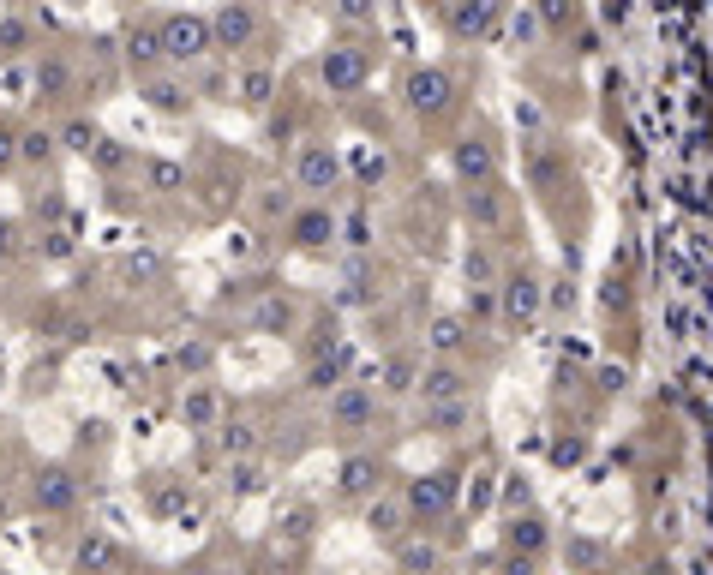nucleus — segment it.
Segmentation results:
<instances>
[{
	"mask_svg": "<svg viewBox=\"0 0 713 575\" xmlns=\"http://www.w3.org/2000/svg\"><path fill=\"white\" fill-rule=\"evenodd\" d=\"M204 36H210V24H198V18H174V24L162 30V48H168L174 60H192V54H204Z\"/></svg>",
	"mask_w": 713,
	"mask_h": 575,
	"instance_id": "obj_1",
	"label": "nucleus"
},
{
	"mask_svg": "<svg viewBox=\"0 0 713 575\" xmlns=\"http://www.w3.org/2000/svg\"><path fill=\"white\" fill-rule=\"evenodd\" d=\"M300 180H306V186H330V180H336V156H330L324 144H306V150H300Z\"/></svg>",
	"mask_w": 713,
	"mask_h": 575,
	"instance_id": "obj_2",
	"label": "nucleus"
},
{
	"mask_svg": "<svg viewBox=\"0 0 713 575\" xmlns=\"http://www.w3.org/2000/svg\"><path fill=\"white\" fill-rule=\"evenodd\" d=\"M216 36H222V42H246V36H252V12H234V6L216 12Z\"/></svg>",
	"mask_w": 713,
	"mask_h": 575,
	"instance_id": "obj_3",
	"label": "nucleus"
},
{
	"mask_svg": "<svg viewBox=\"0 0 713 575\" xmlns=\"http://www.w3.org/2000/svg\"><path fill=\"white\" fill-rule=\"evenodd\" d=\"M324 78H330V84H354V78H360V60H354V54H330V60H324Z\"/></svg>",
	"mask_w": 713,
	"mask_h": 575,
	"instance_id": "obj_4",
	"label": "nucleus"
},
{
	"mask_svg": "<svg viewBox=\"0 0 713 575\" xmlns=\"http://www.w3.org/2000/svg\"><path fill=\"white\" fill-rule=\"evenodd\" d=\"M408 90H414V102H420V108H438V102H444V78H426V72H420Z\"/></svg>",
	"mask_w": 713,
	"mask_h": 575,
	"instance_id": "obj_5",
	"label": "nucleus"
},
{
	"mask_svg": "<svg viewBox=\"0 0 713 575\" xmlns=\"http://www.w3.org/2000/svg\"><path fill=\"white\" fill-rule=\"evenodd\" d=\"M366 408H372V402H366L360 390H342V396H336V414H342V420H366Z\"/></svg>",
	"mask_w": 713,
	"mask_h": 575,
	"instance_id": "obj_6",
	"label": "nucleus"
},
{
	"mask_svg": "<svg viewBox=\"0 0 713 575\" xmlns=\"http://www.w3.org/2000/svg\"><path fill=\"white\" fill-rule=\"evenodd\" d=\"M372 486V462H348L342 468V492H366Z\"/></svg>",
	"mask_w": 713,
	"mask_h": 575,
	"instance_id": "obj_7",
	"label": "nucleus"
},
{
	"mask_svg": "<svg viewBox=\"0 0 713 575\" xmlns=\"http://www.w3.org/2000/svg\"><path fill=\"white\" fill-rule=\"evenodd\" d=\"M324 234H330V222H324V216H300V240H306V246H318Z\"/></svg>",
	"mask_w": 713,
	"mask_h": 575,
	"instance_id": "obj_8",
	"label": "nucleus"
},
{
	"mask_svg": "<svg viewBox=\"0 0 713 575\" xmlns=\"http://www.w3.org/2000/svg\"><path fill=\"white\" fill-rule=\"evenodd\" d=\"M456 390H462L456 372H432V378H426V396H456Z\"/></svg>",
	"mask_w": 713,
	"mask_h": 575,
	"instance_id": "obj_9",
	"label": "nucleus"
},
{
	"mask_svg": "<svg viewBox=\"0 0 713 575\" xmlns=\"http://www.w3.org/2000/svg\"><path fill=\"white\" fill-rule=\"evenodd\" d=\"M270 96V72H246V102H264Z\"/></svg>",
	"mask_w": 713,
	"mask_h": 575,
	"instance_id": "obj_10",
	"label": "nucleus"
},
{
	"mask_svg": "<svg viewBox=\"0 0 713 575\" xmlns=\"http://www.w3.org/2000/svg\"><path fill=\"white\" fill-rule=\"evenodd\" d=\"M390 390H414V360H396L390 366Z\"/></svg>",
	"mask_w": 713,
	"mask_h": 575,
	"instance_id": "obj_11",
	"label": "nucleus"
},
{
	"mask_svg": "<svg viewBox=\"0 0 713 575\" xmlns=\"http://www.w3.org/2000/svg\"><path fill=\"white\" fill-rule=\"evenodd\" d=\"M258 318H264V324H270V330H276V324H288V318H294V312H288V300H270V306H264V312H258Z\"/></svg>",
	"mask_w": 713,
	"mask_h": 575,
	"instance_id": "obj_12",
	"label": "nucleus"
},
{
	"mask_svg": "<svg viewBox=\"0 0 713 575\" xmlns=\"http://www.w3.org/2000/svg\"><path fill=\"white\" fill-rule=\"evenodd\" d=\"M432 342H438V348H456V342H462V330H456V324H450V318H444V324H438V330H432Z\"/></svg>",
	"mask_w": 713,
	"mask_h": 575,
	"instance_id": "obj_13",
	"label": "nucleus"
},
{
	"mask_svg": "<svg viewBox=\"0 0 713 575\" xmlns=\"http://www.w3.org/2000/svg\"><path fill=\"white\" fill-rule=\"evenodd\" d=\"M66 138H72V150H90V144H96V132H90V126H66Z\"/></svg>",
	"mask_w": 713,
	"mask_h": 575,
	"instance_id": "obj_14",
	"label": "nucleus"
},
{
	"mask_svg": "<svg viewBox=\"0 0 713 575\" xmlns=\"http://www.w3.org/2000/svg\"><path fill=\"white\" fill-rule=\"evenodd\" d=\"M372 528H384V534H396V504H384V510H372Z\"/></svg>",
	"mask_w": 713,
	"mask_h": 575,
	"instance_id": "obj_15",
	"label": "nucleus"
}]
</instances>
